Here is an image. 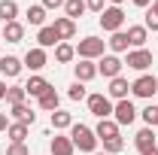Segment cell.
Here are the masks:
<instances>
[{"instance_id": "obj_1", "label": "cell", "mask_w": 158, "mask_h": 155, "mask_svg": "<svg viewBox=\"0 0 158 155\" xmlns=\"http://www.w3.org/2000/svg\"><path fill=\"white\" fill-rule=\"evenodd\" d=\"M70 140H73V149H79V152H94L98 149V134L88 128V125H70Z\"/></svg>"}, {"instance_id": "obj_2", "label": "cell", "mask_w": 158, "mask_h": 155, "mask_svg": "<svg viewBox=\"0 0 158 155\" xmlns=\"http://www.w3.org/2000/svg\"><path fill=\"white\" fill-rule=\"evenodd\" d=\"M103 40L100 37H85V40H79V46H76V55L82 61H94V58H103Z\"/></svg>"}, {"instance_id": "obj_3", "label": "cell", "mask_w": 158, "mask_h": 155, "mask_svg": "<svg viewBox=\"0 0 158 155\" xmlns=\"http://www.w3.org/2000/svg\"><path fill=\"white\" fill-rule=\"evenodd\" d=\"M131 91H134V97H149L152 94H158V79L152 76V73H140L134 82H131Z\"/></svg>"}, {"instance_id": "obj_4", "label": "cell", "mask_w": 158, "mask_h": 155, "mask_svg": "<svg viewBox=\"0 0 158 155\" xmlns=\"http://www.w3.org/2000/svg\"><path fill=\"white\" fill-rule=\"evenodd\" d=\"M88 100V113L98 119H113V100L106 94H88L85 97Z\"/></svg>"}, {"instance_id": "obj_5", "label": "cell", "mask_w": 158, "mask_h": 155, "mask_svg": "<svg viewBox=\"0 0 158 155\" xmlns=\"http://www.w3.org/2000/svg\"><path fill=\"white\" fill-rule=\"evenodd\" d=\"M122 24H125V12H122L118 6H106V9L100 12V27H103V31L116 34V31H122Z\"/></svg>"}, {"instance_id": "obj_6", "label": "cell", "mask_w": 158, "mask_h": 155, "mask_svg": "<svg viewBox=\"0 0 158 155\" xmlns=\"http://www.w3.org/2000/svg\"><path fill=\"white\" fill-rule=\"evenodd\" d=\"M134 119H137V110H134V103L125 97V100H118L116 107H113V122H116L118 128L122 125H134Z\"/></svg>"}, {"instance_id": "obj_7", "label": "cell", "mask_w": 158, "mask_h": 155, "mask_svg": "<svg viewBox=\"0 0 158 155\" xmlns=\"http://www.w3.org/2000/svg\"><path fill=\"white\" fill-rule=\"evenodd\" d=\"M125 64H128L131 70H140V73H143V70L152 67V52H149V49H131L128 58H125Z\"/></svg>"}, {"instance_id": "obj_8", "label": "cell", "mask_w": 158, "mask_h": 155, "mask_svg": "<svg viewBox=\"0 0 158 155\" xmlns=\"http://www.w3.org/2000/svg\"><path fill=\"white\" fill-rule=\"evenodd\" d=\"M122 67H125V61L118 58V55H103V58L98 61V73H103L106 79L122 76Z\"/></svg>"}, {"instance_id": "obj_9", "label": "cell", "mask_w": 158, "mask_h": 155, "mask_svg": "<svg viewBox=\"0 0 158 155\" xmlns=\"http://www.w3.org/2000/svg\"><path fill=\"white\" fill-rule=\"evenodd\" d=\"M49 64V55H46V49H40V46H34V49H27V55H24V67L27 70H43Z\"/></svg>"}, {"instance_id": "obj_10", "label": "cell", "mask_w": 158, "mask_h": 155, "mask_svg": "<svg viewBox=\"0 0 158 155\" xmlns=\"http://www.w3.org/2000/svg\"><path fill=\"white\" fill-rule=\"evenodd\" d=\"M134 146L140 149V155H149L155 149V131L152 128H140L137 137H134Z\"/></svg>"}, {"instance_id": "obj_11", "label": "cell", "mask_w": 158, "mask_h": 155, "mask_svg": "<svg viewBox=\"0 0 158 155\" xmlns=\"http://www.w3.org/2000/svg\"><path fill=\"white\" fill-rule=\"evenodd\" d=\"M73 73H76V82H91V79L98 76V64L79 58V64H73Z\"/></svg>"}, {"instance_id": "obj_12", "label": "cell", "mask_w": 158, "mask_h": 155, "mask_svg": "<svg viewBox=\"0 0 158 155\" xmlns=\"http://www.w3.org/2000/svg\"><path fill=\"white\" fill-rule=\"evenodd\" d=\"M21 67H24V61L15 58V55H6V58H0V73L6 79H15L21 73Z\"/></svg>"}, {"instance_id": "obj_13", "label": "cell", "mask_w": 158, "mask_h": 155, "mask_svg": "<svg viewBox=\"0 0 158 155\" xmlns=\"http://www.w3.org/2000/svg\"><path fill=\"white\" fill-rule=\"evenodd\" d=\"M52 27L58 31L61 43H67V40H73V37H76V21H73V19H67V15L55 19V24H52Z\"/></svg>"}, {"instance_id": "obj_14", "label": "cell", "mask_w": 158, "mask_h": 155, "mask_svg": "<svg viewBox=\"0 0 158 155\" xmlns=\"http://www.w3.org/2000/svg\"><path fill=\"white\" fill-rule=\"evenodd\" d=\"M52 85H49V79H43V76H31L27 82H24V91H27V97H43L46 91H49Z\"/></svg>"}, {"instance_id": "obj_15", "label": "cell", "mask_w": 158, "mask_h": 155, "mask_svg": "<svg viewBox=\"0 0 158 155\" xmlns=\"http://www.w3.org/2000/svg\"><path fill=\"white\" fill-rule=\"evenodd\" d=\"M61 37H58V31L52 27V24H46V27H40V34H37V46L40 49H52V46H58Z\"/></svg>"}, {"instance_id": "obj_16", "label": "cell", "mask_w": 158, "mask_h": 155, "mask_svg": "<svg viewBox=\"0 0 158 155\" xmlns=\"http://www.w3.org/2000/svg\"><path fill=\"white\" fill-rule=\"evenodd\" d=\"M125 34H128V43H131L134 49H143V46H146V37H149V31H146L143 24H131Z\"/></svg>"}, {"instance_id": "obj_17", "label": "cell", "mask_w": 158, "mask_h": 155, "mask_svg": "<svg viewBox=\"0 0 158 155\" xmlns=\"http://www.w3.org/2000/svg\"><path fill=\"white\" fill-rule=\"evenodd\" d=\"M128 91H131V82H128L125 76L110 79V97H116V100H125V97H128Z\"/></svg>"}, {"instance_id": "obj_18", "label": "cell", "mask_w": 158, "mask_h": 155, "mask_svg": "<svg viewBox=\"0 0 158 155\" xmlns=\"http://www.w3.org/2000/svg\"><path fill=\"white\" fill-rule=\"evenodd\" d=\"M94 134H98V140H113V137H118V125L113 119H100L98 128H94Z\"/></svg>"}, {"instance_id": "obj_19", "label": "cell", "mask_w": 158, "mask_h": 155, "mask_svg": "<svg viewBox=\"0 0 158 155\" xmlns=\"http://www.w3.org/2000/svg\"><path fill=\"white\" fill-rule=\"evenodd\" d=\"M76 149H73V140L64 134H55L52 137V155H73Z\"/></svg>"}, {"instance_id": "obj_20", "label": "cell", "mask_w": 158, "mask_h": 155, "mask_svg": "<svg viewBox=\"0 0 158 155\" xmlns=\"http://www.w3.org/2000/svg\"><path fill=\"white\" fill-rule=\"evenodd\" d=\"M0 31H3V40H6V43H21V40H24V24H19V21H9V24H3Z\"/></svg>"}, {"instance_id": "obj_21", "label": "cell", "mask_w": 158, "mask_h": 155, "mask_svg": "<svg viewBox=\"0 0 158 155\" xmlns=\"http://www.w3.org/2000/svg\"><path fill=\"white\" fill-rule=\"evenodd\" d=\"M12 119L21 122V125H34V122H37V113H34L27 103H15V107H12Z\"/></svg>"}, {"instance_id": "obj_22", "label": "cell", "mask_w": 158, "mask_h": 155, "mask_svg": "<svg viewBox=\"0 0 158 155\" xmlns=\"http://www.w3.org/2000/svg\"><path fill=\"white\" fill-rule=\"evenodd\" d=\"M106 46L113 49V55H118V52H128V34L125 31H116V34H110V40H106Z\"/></svg>"}, {"instance_id": "obj_23", "label": "cell", "mask_w": 158, "mask_h": 155, "mask_svg": "<svg viewBox=\"0 0 158 155\" xmlns=\"http://www.w3.org/2000/svg\"><path fill=\"white\" fill-rule=\"evenodd\" d=\"M73 58H76V46H70V43H58L55 46V61L58 64H70Z\"/></svg>"}, {"instance_id": "obj_24", "label": "cell", "mask_w": 158, "mask_h": 155, "mask_svg": "<svg viewBox=\"0 0 158 155\" xmlns=\"http://www.w3.org/2000/svg\"><path fill=\"white\" fill-rule=\"evenodd\" d=\"M15 15H19V3L15 0H0V21L9 24V21H15Z\"/></svg>"}, {"instance_id": "obj_25", "label": "cell", "mask_w": 158, "mask_h": 155, "mask_svg": "<svg viewBox=\"0 0 158 155\" xmlns=\"http://www.w3.org/2000/svg\"><path fill=\"white\" fill-rule=\"evenodd\" d=\"M85 9H88V6H85V0H67V3H64V15H67V19H82V15H85Z\"/></svg>"}, {"instance_id": "obj_26", "label": "cell", "mask_w": 158, "mask_h": 155, "mask_svg": "<svg viewBox=\"0 0 158 155\" xmlns=\"http://www.w3.org/2000/svg\"><path fill=\"white\" fill-rule=\"evenodd\" d=\"M27 24L34 27H46V6H27Z\"/></svg>"}, {"instance_id": "obj_27", "label": "cell", "mask_w": 158, "mask_h": 155, "mask_svg": "<svg viewBox=\"0 0 158 155\" xmlns=\"http://www.w3.org/2000/svg\"><path fill=\"white\" fill-rule=\"evenodd\" d=\"M6 134H9L12 143H24V140H27V125H21V122H9Z\"/></svg>"}, {"instance_id": "obj_28", "label": "cell", "mask_w": 158, "mask_h": 155, "mask_svg": "<svg viewBox=\"0 0 158 155\" xmlns=\"http://www.w3.org/2000/svg\"><path fill=\"white\" fill-rule=\"evenodd\" d=\"M70 125H73V116H70V113H64V110H55V113H52V128H55V131H67Z\"/></svg>"}, {"instance_id": "obj_29", "label": "cell", "mask_w": 158, "mask_h": 155, "mask_svg": "<svg viewBox=\"0 0 158 155\" xmlns=\"http://www.w3.org/2000/svg\"><path fill=\"white\" fill-rule=\"evenodd\" d=\"M58 103H61V97H58V91H55V88H49L46 94L40 97V110H49V113H55V110H58Z\"/></svg>"}, {"instance_id": "obj_30", "label": "cell", "mask_w": 158, "mask_h": 155, "mask_svg": "<svg viewBox=\"0 0 158 155\" xmlns=\"http://www.w3.org/2000/svg\"><path fill=\"white\" fill-rule=\"evenodd\" d=\"M24 97H27V91H24V85H12V88H6V100L15 107V103H24Z\"/></svg>"}, {"instance_id": "obj_31", "label": "cell", "mask_w": 158, "mask_h": 155, "mask_svg": "<svg viewBox=\"0 0 158 155\" xmlns=\"http://www.w3.org/2000/svg\"><path fill=\"white\" fill-rule=\"evenodd\" d=\"M140 116H143V122H146V128H158V107H146V110H140Z\"/></svg>"}, {"instance_id": "obj_32", "label": "cell", "mask_w": 158, "mask_h": 155, "mask_svg": "<svg viewBox=\"0 0 158 155\" xmlns=\"http://www.w3.org/2000/svg\"><path fill=\"white\" fill-rule=\"evenodd\" d=\"M122 146H125V140H122V137L103 140V152H106V155H116V152H122Z\"/></svg>"}, {"instance_id": "obj_33", "label": "cell", "mask_w": 158, "mask_h": 155, "mask_svg": "<svg viewBox=\"0 0 158 155\" xmlns=\"http://www.w3.org/2000/svg\"><path fill=\"white\" fill-rule=\"evenodd\" d=\"M67 94H70V100H85V97H88V91H85V82H73Z\"/></svg>"}, {"instance_id": "obj_34", "label": "cell", "mask_w": 158, "mask_h": 155, "mask_svg": "<svg viewBox=\"0 0 158 155\" xmlns=\"http://www.w3.org/2000/svg\"><path fill=\"white\" fill-rule=\"evenodd\" d=\"M6 155H31V149H27L24 143H9V146H6Z\"/></svg>"}, {"instance_id": "obj_35", "label": "cell", "mask_w": 158, "mask_h": 155, "mask_svg": "<svg viewBox=\"0 0 158 155\" xmlns=\"http://www.w3.org/2000/svg\"><path fill=\"white\" fill-rule=\"evenodd\" d=\"M143 27H146V31H155V34H158V15L152 12V9L146 12V21H143Z\"/></svg>"}, {"instance_id": "obj_36", "label": "cell", "mask_w": 158, "mask_h": 155, "mask_svg": "<svg viewBox=\"0 0 158 155\" xmlns=\"http://www.w3.org/2000/svg\"><path fill=\"white\" fill-rule=\"evenodd\" d=\"M85 6L91 9V12H103L106 6H103V0H85Z\"/></svg>"}, {"instance_id": "obj_37", "label": "cell", "mask_w": 158, "mask_h": 155, "mask_svg": "<svg viewBox=\"0 0 158 155\" xmlns=\"http://www.w3.org/2000/svg\"><path fill=\"white\" fill-rule=\"evenodd\" d=\"M64 3H67V0H43L46 9H58V6H64Z\"/></svg>"}, {"instance_id": "obj_38", "label": "cell", "mask_w": 158, "mask_h": 155, "mask_svg": "<svg viewBox=\"0 0 158 155\" xmlns=\"http://www.w3.org/2000/svg\"><path fill=\"white\" fill-rule=\"evenodd\" d=\"M6 128H9V119H6L3 113H0V131H6Z\"/></svg>"}, {"instance_id": "obj_39", "label": "cell", "mask_w": 158, "mask_h": 155, "mask_svg": "<svg viewBox=\"0 0 158 155\" xmlns=\"http://www.w3.org/2000/svg\"><path fill=\"white\" fill-rule=\"evenodd\" d=\"M131 3H134V6H140V9H146V6H149L152 0H131Z\"/></svg>"}, {"instance_id": "obj_40", "label": "cell", "mask_w": 158, "mask_h": 155, "mask_svg": "<svg viewBox=\"0 0 158 155\" xmlns=\"http://www.w3.org/2000/svg\"><path fill=\"white\" fill-rule=\"evenodd\" d=\"M0 100H6V82L0 79Z\"/></svg>"}, {"instance_id": "obj_41", "label": "cell", "mask_w": 158, "mask_h": 155, "mask_svg": "<svg viewBox=\"0 0 158 155\" xmlns=\"http://www.w3.org/2000/svg\"><path fill=\"white\" fill-rule=\"evenodd\" d=\"M152 12H155V15H158V0H152Z\"/></svg>"}, {"instance_id": "obj_42", "label": "cell", "mask_w": 158, "mask_h": 155, "mask_svg": "<svg viewBox=\"0 0 158 155\" xmlns=\"http://www.w3.org/2000/svg\"><path fill=\"white\" fill-rule=\"evenodd\" d=\"M118 3H125V0H113V6H118Z\"/></svg>"}, {"instance_id": "obj_43", "label": "cell", "mask_w": 158, "mask_h": 155, "mask_svg": "<svg viewBox=\"0 0 158 155\" xmlns=\"http://www.w3.org/2000/svg\"><path fill=\"white\" fill-rule=\"evenodd\" d=\"M149 155H158V146H155V149H152V152H149Z\"/></svg>"}, {"instance_id": "obj_44", "label": "cell", "mask_w": 158, "mask_h": 155, "mask_svg": "<svg viewBox=\"0 0 158 155\" xmlns=\"http://www.w3.org/2000/svg\"><path fill=\"white\" fill-rule=\"evenodd\" d=\"M91 155H106V152H91Z\"/></svg>"}, {"instance_id": "obj_45", "label": "cell", "mask_w": 158, "mask_h": 155, "mask_svg": "<svg viewBox=\"0 0 158 155\" xmlns=\"http://www.w3.org/2000/svg\"><path fill=\"white\" fill-rule=\"evenodd\" d=\"M0 40H3V31H0Z\"/></svg>"}]
</instances>
